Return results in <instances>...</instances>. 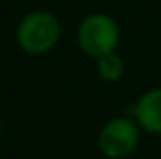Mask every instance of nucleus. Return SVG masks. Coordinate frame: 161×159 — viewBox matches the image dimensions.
I'll list each match as a JSON object with an SVG mask.
<instances>
[{
    "instance_id": "obj_2",
    "label": "nucleus",
    "mask_w": 161,
    "mask_h": 159,
    "mask_svg": "<svg viewBox=\"0 0 161 159\" xmlns=\"http://www.w3.org/2000/svg\"><path fill=\"white\" fill-rule=\"evenodd\" d=\"M60 38V25L49 11H36L23 19L17 28L19 45L30 54H43Z\"/></svg>"
},
{
    "instance_id": "obj_5",
    "label": "nucleus",
    "mask_w": 161,
    "mask_h": 159,
    "mask_svg": "<svg viewBox=\"0 0 161 159\" xmlns=\"http://www.w3.org/2000/svg\"><path fill=\"white\" fill-rule=\"evenodd\" d=\"M97 73L107 82H116L124 75V62H122V58L116 56L114 52L99 58L97 60Z\"/></svg>"
},
{
    "instance_id": "obj_3",
    "label": "nucleus",
    "mask_w": 161,
    "mask_h": 159,
    "mask_svg": "<svg viewBox=\"0 0 161 159\" xmlns=\"http://www.w3.org/2000/svg\"><path fill=\"white\" fill-rule=\"evenodd\" d=\"M79 45L86 54L97 60L107 54H113L118 45L116 23L107 15L86 17L79 28Z\"/></svg>"
},
{
    "instance_id": "obj_6",
    "label": "nucleus",
    "mask_w": 161,
    "mask_h": 159,
    "mask_svg": "<svg viewBox=\"0 0 161 159\" xmlns=\"http://www.w3.org/2000/svg\"><path fill=\"white\" fill-rule=\"evenodd\" d=\"M0 137H2V120H0Z\"/></svg>"
},
{
    "instance_id": "obj_1",
    "label": "nucleus",
    "mask_w": 161,
    "mask_h": 159,
    "mask_svg": "<svg viewBox=\"0 0 161 159\" xmlns=\"http://www.w3.org/2000/svg\"><path fill=\"white\" fill-rule=\"evenodd\" d=\"M141 131L131 116L113 118L99 129L97 148L107 159H125L139 148Z\"/></svg>"
},
{
    "instance_id": "obj_4",
    "label": "nucleus",
    "mask_w": 161,
    "mask_h": 159,
    "mask_svg": "<svg viewBox=\"0 0 161 159\" xmlns=\"http://www.w3.org/2000/svg\"><path fill=\"white\" fill-rule=\"evenodd\" d=\"M131 118L146 133L161 137V88L148 90L131 109Z\"/></svg>"
}]
</instances>
